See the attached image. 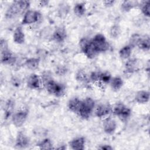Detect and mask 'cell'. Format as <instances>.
<instances>
[{
	"mask_svg": "<svg viewBox=\"0 0 150 150\" xmlns=\"http://www.w3.org/2000/svg\"><path fill=\"white\" fill-rule=\"evenodd\" d=\"M40 78L43 86L50 94L57 97H62L64 94L66 90L64 85L55 81L49 71H44Z\"/></svg>",
	"mask_w": 150,
	"mask_h": 150,
	"instance_id": "1",
	"label": "cell"
},
{
	"mask_svg": "<svg viewBox=\"0 0 150 150\" xmlns=\"http://www.w3.org/2000/svg\"><path fill=\"white\" fill-rule=\"evenodd\" d=\"M30 1H15L9 5L5 12L6 19H12L19 15L23 14L29 9Z\"/></svg>",
	"mask_w": 150,
	"mask_h": 150,
	"instance_id": "2",
	"label": "cell"
},
{
	"mask_svg": "<svg viewBox=\"0 0 150 150\" xmlns=\"http://www.w3.org/2000/svg\"><path fill=\"white\" fill-rule=\"evenodd\" d=\"M79 46L81 52L88 59H94L99 54L93 44L91 39L87 38H81L79 42Z\"/></svg>",
	"mask_w": 150,
	"mask_h": 150,
	"instance_id": "3",
	"label": "cell"
},
{
	"mask_svg": "<svg viewBox=\"0 0 150 150\" xmlns=\"http://www.w3.org/2000/svg\"><path fill=\"white\" fill-rule=\"evenodd\" d=\"M95 101L91 97H86L82 100L81 105L78 115L84 120L90 118L95 108Z\"/></svg>",
	"mask_w": 150,
	"mask_h": 150,
	"instance_id": "4",
	"label": "cell"
},
{
	"mask_svg": "<svg viewBox=\"0 0 150 150\" xmlns=\"http://www.w3.org/2000/svg\"><path fill=\"white\" fill-rule=\"evenodd\" d=\"M112 112L121 121L128 120L131 115V110L122 103H118L112 108Z\"/></svg>",
	"mask_w": 150,
	"mask_h": 150,
	"instance_id": "5",
	"label": "cell"
},
{
	"mask_svg": "<svg viewBox=\"0 0 150 150\" xmlns=\"http://www.w3.org/2000/svg\"><path fill=\"white\" fill-rule=\"evenodd\" d=\"M91 41L99 53L107 52L110 49V44L102 33L95 35L91 39Z\"/></svg>",
	"mask_w": 150,
	"mask_h": 150,
	"instance_id": "6",
	"label": "cell"
},
{
	"mask_svg": "<svg viewBox=\"0 0 150 150\" xmlns=\"http://www.w3.org/2000/svg\"><path fill=\"white\" fill-rule=\"evenodd\" d=\"M41 18V13L37 10L29 9L23 15L21 25H30L34 24L39 21Z\"/></svg>",
	"mask_w": 150,
	"mask_h": 150,
	"instance_id": "7",
	"label": "cell"
},
{
	"mask_svg": "<svg viewBox=\"0 0 150 150\" xmlns=\"http://www.w3.org/2000/svg\"><path fill=\"white\" fill-rule=\"evenodd\" d=\"M28 117V111L26 110H21L13 114L11 117V121L15 127L19 128L25 124Z\"/></svg>",
	"mask_w": 150,
	"mask_h": 150,
	"instance_id": "8",
	"label": "cell"
},
{
	"mask_svg": "<svg viewBox=\"0 0 150 150\" xmlns=\"http://www.w3.org/2000/svg\"><path fill=\"white\" fill-rule=\"evenodd\" d=\"M16 57L9 47L1 50V62L2 64L13 66L16 63Z\"/></svg>",
	"mask_w": 150,
	"mask_h": 150,
	"instance_id": "9",
	"label": "cell"
},
{
	"mask_svg": "<svg viewBox=\"0 0 150 150\" xmlns=\"http://www.w3.org/2000/svg\"><path fill=\"white\" fill-rule=\"evenodd\" d=\"M103 128L104 132L107 134H113L117 128L116 121L111 117H105L103 122Z\"/></svg>",
	"mask_w": 150,
	"mask_h": 150,
	"instance_id": "10",
	"label": "cell"
},
{
	"mask_svg": "<svg viewBox=\"0 0 150 150\" xmlns=\"http://www.w3.org/2000/svg\"><path fill=\"white\" fill-rule=\"evenodd\" d=\"M67 38V32L64 27L62 26H57L53 31L51 39L57 43H62L64 42Z\"/></svg>",
	"mask_w": 150,
	"mask_h": 150,
	"instance_id": "11",
	"label": "cell"
},
{
	"mask_svg": "<svg viewBox=\"0 0 150 150\" xmlns=\"http://www.w3.org/2000/svg\"><path fill=\"white\" fill-rule=\"evenodd\" d=\"M42 84L40 76L36 73H32L28 77L26 85L28 88L32 90H38L41 88Z\"/></svg>",
	"mask_w": 150,
	"mask_h": 150,
	"instance_id": "12",
	"label": "cell"
},
{
	"mask_svg": "<svg viewBox=\"0 0 150 150\" xmlns=\"http://www.w3.org/2000/svg\"><path fill=\"white\" fill-rule=\"evenodd\" d=\"M111 112H112V107L108 103L100 104L95 109V115L98 118L107 117Z\"/></svg>",
	"mask_w": 150,
	"mask_h": 150,
	"instance_id": "13",
	"label": "cell"
},
{
	"mask_svg": "<svg viewBox=\"0 0 150 150\" xmlns=\"http://www.w3.org/2000/svg\"><path fill=\"white\" fill-rule=\"evenodd\" d=\"M30 140L28 137L22 131L18 133L15 140V146L18 149H25L29 146Z\"/></svg>",
	"mask_w": 150,
	"mask_h": 150,
	"instance_id": "14",
	"label": "cell"
},
{
	"mask_svg": "<svg viewBox=\"0 0 150 150\" xmlns=\"http://www.w3.org/2000/svg\"><path fill=\"white\" fill-rule=\"evenodd\" d=\"M13 40L14 43L18 45L23 44L25 42V35L21 26H18L15 29L13 33Z\"/></svg>",
	"mask_w": 150,
	"mask_h": 150,
	"instance_id": "15",
	"label": "cell"
},
{
	"mask_svg": "<svg viewBox=\"0 0 150 150\" xmlns=\"http://www.w3.org/2000/svg\"><path fill=\"white\" fill-rule=\"evenodd\" d=\"M82 100L77 97H73L70 98L67 103V107L69 110L73 113L78 115L81 105Z\"/></svg>",
	"mask_w": 150,
	"mask_h": 150,
	"instance_id": "16",
	"label": "cell"
},
{
	"mask_svg": "<svg viewBox=\"0 0 150 150\" xmlns=\"http://www.w3.org/2000/svg\"><path fill=\"white\" fill-rule=\"evenodd\" d=\"M86 144V139L83 137H76L71 139L69 144L70 148L74 150H83Z\"/></svg>",
	"mask_w": 150,
	"mask_h": 150,
	"instance_id": "17",
	"label": "cell"
},
{
	"mask_svg": "<svg viewBox=\"0 0 150 150\" xmlns=\"http://www.w3.org/2000/svg\"><path fill=\"white\" fill-rule=\"evenodd\" d=\"M138 61L136 58H129L125 63V70L128 73H133L138 70Z\"/></svg>",
	"mask_w": 150,
	"mask_h": 150,
	"instance_id": "18",
	"label": "cell"
},
{
	"mask_svg": "<svg viewBox=\"0 0 150 150\" xmlns=\"http://www.w3.org/2000/svg\"><path fill=\"white\" fill-rule=\"evenodd\" d=\"M15 106V101L12 98L8 99L5 105H4V117L5 119H8L9 118H11L12 115H13L14 108Z\"/></svg>",
	"mask_w": 150,
	"mask_h": 150,
	"instance_id": "19",
	"label": "cell"
},
{
	"mask_svg": "<svg viewBox=\"0 0 150 150\" xmlns=\"http://www.w3.org/2000/svg\"><path fill=\"white\" fill-rule=\"evenodd\" d=\"M135 100L138 104H146L149 100V92L146 90H139L137 92Z\"/></svg>",
	"mask_w": 150,
	"mask_h": 150,
	"instance_id": "20",
	"label": "cell"
},
{
	"mask_svg": "<svg viewBox=\"0 0 150 150\" xmlns=\"http://www.w3.org/2000/svg\"><path fill=\"white\" fill-rule=\"evenodd\" d=\"M40 64V59L38 57H30L27 59L23 65L28 69L30 70H36Z\"/></svg>",
	"mask_w": 150,
	"mask_h": 150,
	"instance_id": "21",
	"label": "cell"
},
{
	"mask_svg": "<svg viewBox=\"0 0 150 150\" xmlns=\"http://www.w3.org/2000/svg\"><path fill=\"white\" fill-rule=\"evenodd\" d=\"M139 5V3L136 1H124L121 3L120 8L122 11L128 12Z\"/></svg>",
	"mask_w": 150,
	"mask_h": 150,
	"instance_id": "22",
	"label": "cell"
},
{
	"mask_svg": "<svg viewBox=\"0 0 150 150\" xmlns=\"http://www.w3.org/2000/svg\"><path fill=\"white\" fill-rule=\"evenodd\" d=\"M123 84V80L120 76H115L112 77L110 83V85L111 89L114 91H119L122 87Z\"/></svg>",
	"mask_w": 150,
	"mask_h": 150,
	"instance_id": "23",
	"label": "cell"
},
{
	"mask_svg": "<svg viewBox=\"0 0 150 150\" xmlns=\"http://www.w3.org/2000/svg\"><path fill=\"white\" fill-rule=\"evenodd\" d=\"M86 11V8L84 2H77L73 7V12L77 17L83 16L85 14Z\"/></svg>",
	"mask_w": 150,
	"mask_h": 150,
	"instance_id": "24",
	"label": "cell"
},
{
	"mask_svg": "<svg viewBox=\"0 0 150 150\" xmlns=\"http://www.w3.org/2000/svg\"><path fill=\"white\" fill-rule=\"evenodd\" d=\"M132 48L128 45H126L122 47L119 52V56L120 58L124 60H127L129 58H130L131 53H132Z\"/></svg>",
	"mask_w": 150,
	"mask_h": 150,
	"instance_id": "25",
	"label": "cell"
},
{
	"mask_svg": "<svg viewBox=\"0 0 150 150\" xmlns=\"http://www.w3.org/2000/svg\"><path fill=\"white\" fill-rule=\"evenodd\" d=\"M76 80L82 84H87L90 81L89 76L86 73L84 70H79L76 74Z\"/></svg>",
	"mask_w": 150,
	"mask_h": 150,
	"instance_id": "26",
	"label": "cell"
},
{
	"mask_svg": "<svg viewBox=\"0 0 150 150\" xmlns=\"http://www.w3.org/2000/svg\"><path fill=\"white\" fill-rule=\"evenodd\" d=\"M137 47L145 52L149 51L150 49V39L149 36H146L145 38H141L140 41L139 42Z\"/></svg>",
	"mask_w": 150,
	"mask_h": 150,
	"instance_id": "27",
	"label": "cell"
},
{
	"mask_svg": "<svg viewBox=\"0 0 150 150\" xmlns=\"http://www.w3.org/2000/svg\"><path fill=\"white\" fill-rule=\"evenodd\" d=\"M140 9L142 13L146 16L149 17L150 16V1H144L139 3Z\"/></svg>",
	"mask_w": 150,
	"mask_h": 150,
	"instance_id": "28",
	"label": "cell"
},
{
	"mask_svg": "<svg viewBox=\"0 0 150 150\" xmlns=\"http://www.w3.org/2000/svg\"><path fill=\"white\" fill-rule=\"evenodd\" d=\"M37 146L40 149H53L52 141L49 138H45L37 144Z\"/></svg>",
	"mask_w": 150,
	"mask_h": 150,
	"instance_id": "29",
	"label": "cell"
},
{
	"mask_svg": "<svg viewBox=\"0 0 150 150\" xmlns=\"http://www.w3.org/2000/svg\"><path fill=\"white\" fill-rule=\"evenodd\" d=\"M70 6L66 3H61L58 8V15L60 18H65L69 13Z\"/></svg>",
	"mask_w": 150,
	"mask_h": 150,
	"instance_id": "30",
	"label": "cell"
},
{
	"mask_svg": "<svg viewBox=\"0 0 150 150\" xmlns=\"http://www.w3.org/2000/svg\"><path fill=\"white\" fill-rule=\"evenodd\" d=\"M121 28L120 26L117 24H114L111 26L109 31L110 36L112 39L118 38L121 34Z\"/></svg>",
	"mask_w": 150,
	"mask_h": 150,
	"instance_id": "31",
	"label": "cell"
},
{
	"mask_svg": "<svg viewBox=\"0 0 150 150\" xmlns=\"http://www.w3.org/2000/svg\"><path fill=\"white\" fill-rule=\"evenodd\" d=\"M112 78V77L109 71H105L104 72H101L99 82H100L104 84H110Z\"/></svg>",
	"mask_w": 150,
	"mask_h": 150,
	"instance_id": "32",
	"label": "cell"
},
{
	"mask_svg": "<svg viewBox=\"0 0 150 150\" xmlns=\"http://www.w3.org/2000/svg\"><path fill=\"white\" fill-rule=\"evenodd\" d=\"M141 38H142L141 36L138 33H134L129 38V43L128 45H129L132 48H134L137 46Z\"/></svg>",
	"mask_w": 150,
	"mask_h": 150,
	"instance_id": "33",
	"label": "cell"
},
{
	"mask_svg": "<svg viewBox=\"0 0 150 150\" xmlns=\"http://www.w3.org/2000/svg\"><path fill=\"white\" fill-rule=\"evenodd\" d=\"M100 73H101L100 71H92V72L90 73V74L89 75L90 81H92V82H93V83L99 82Z\"/></svg>",
	"mask_w": 150,
	"mask_h": 150,
	"instance_id": "34",
	"label": "cell"
},
{
	"mask_svg": "<svg viewBox=\"0 0 150 150\" xmlns=\"http://www.w3.org/2000/svg\"><path fill=\"white\" fill-rule=\"evenodd\" d=\"M67 69L63 66H60L57 67L56 70V73H57L59 76H63L65 73H66L67 71Z\"/></svg>",
	"mask_w": 150,
	"mask_h": 150,
	"instance_id": "35",
	"label": "cell"
},
{
	"mask_svg": "<svg viewBox=\"0 0 150 150\" xmlns=\"http://www.w3.org/2000/svg\"><path fill=\"white\" fill-rule=\"evenodd\" d=\"M103 3L104 4V5L105 7L110 8V7L114 5V4L115 3V1H112V0H110V1H104L103 2Z\"/></svg>",
	"mask_w": 150,
	"mask_h": 150,
	"instance_id": "36",
	"label": "cell"
},
{
	"mask_svg": "<svg viewBox=\"0 0 150 150\" xmlns=\"http://www.w3.org/2000/svg\"><path fill=\"white\" fill-rule=\"evenodd\" d=\"M11 81H12V84L14 86H19V85L21 84V82H20L19 79L18 78L15 77H13L11 79Z\"/></svg>",
	"mask_w": 150,
	"mask_h": 150,
	"instance_id": "37",
	"label": "cell"
},
{
	"mask_svg": "<svg viewBox=\"0 0 150 150\" xmlns=\"http://www.w3.org/2000/svg\"><path fill=\"white\" fill-rule=\"evenodd\" d=\"M98 149H101V150H111L113 149V148L110 145L104 144V145H100V147L98 148Z\"/></svg>",
	"mask_w": 150,
	"mask_h": 150,
	"instance_id": "38",
	"label": "cell"
},
{
	"mask_svg": "<svg viewBox=\"0 0 150 150\" xmlns=\"http://www.w3.org/2000/svg\"><path fill=\"white\" fill-rule=\"evenodd\" d=\"M49 2L48 1H40L39 2V4L41 6H45L48 5Z\"/></svg>",
	"mask_w": 150,
	"mask_h": 150,
	"instance_id": "39",
	"label": "cell"
}]
</instances>
